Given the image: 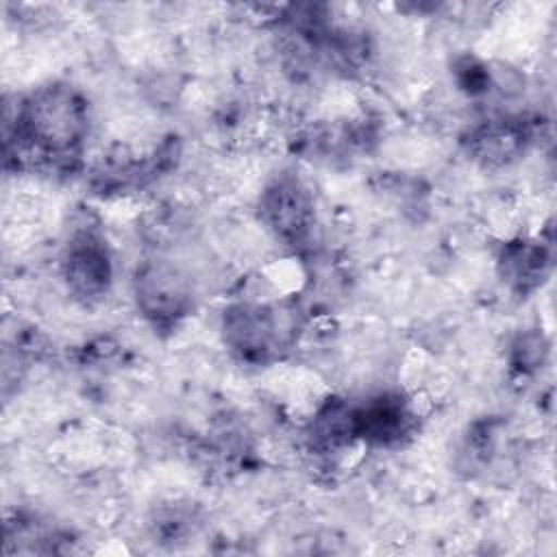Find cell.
Masks as SVG:
<instances>
[{
	"label": "cell",
	"mask_w": 557,
	"mask_h": 557,
	"mask_svg": "<svg viewBox=\"0 0 557 557\" xmlns=\"http://www.w3.org/2000/svg\"><path fill=\"white\" fill-rule=\"evenodd\" d=\"M63 272L70 289L81 298H98L111 281V263L107 248L91 235H78L63 261Z\"/></svg>",
	"instance_id": "5"
},
{
	"label": "cell",
	"mask_w": 557,
	"mask_h": 557,
	"mask_svg": "<svg viewBox=\"0 0 557 557\" xmlns=\"http://www.w3.org/2000/svg\"><path fill=\"white\" fill-rule=\"evenodd\" d=\"M296 318L289 307L237 305L224 315V337L242 359L268 361L294 342Z\"/></svg>",
	"instance_id": "2"
},
{
	"label": "cell",
	"mask_w": 557,
	"mask_h": 557,
	"mask_svg": "<svg viewBox=\"0 0 557 557\" xmlns=\"http://www.w3.org/2000/svg\"><path fill=\"white\" fill-rule=\"evenodd\" d=\"M261 211L278 237L300 242L313 222V202L307 189L294 178H281L263 194Z\"/></svg>",
	"instance_id": "4"
},
{
	"label": "cell",
	"mask_w": 557,
	"mask_h": 557,
	"mask_svg": "<svg viewBox=\"0 0 557 557\" xmlns=\"http://www.w3.org/2000/svg\"><path fill=\"white\" fill-rule=\"evenodd\" d=\"M137 305L148 320L157 324H174L185 315L189 307V289L185 278L170 265L150 263L146 265L135 281Z\"/></svg>",
	"instance_id": "3"
},
{
	"label": "cell",
	"mask_w": 557,
	"mask_h": 557,
	"mask_svg": "<svg viewBox=\"0 0 557 557\" xmlns=\"http://www.w3.org/2000/svg\"><path fill=\"white\" fill-rule=\"evenodd\" d=\"M15 157H37L48 163H70L87 131V109L67 85H48L30 94L15 113Z\"/></svg>",
	"instance_id": "1"
},
{
	"label": "cell",
	"mask_w": 557,
	"mask_h": 557,
	"mask_svg": "<svg viewBox=\"0 0 557 557\" xmlns=\"http://www.w3.org/2000/svg\"><path fill=\"white\" fill-rule=\"evenodd\" d=\"M516 350V363L522 368V370H531V368H537L542 361H544V355H546V344L542 339V335L537 333H527L518 339V344L513 346Z\"/></svg>",
	"instance_id": "6"
}]
</instances>
